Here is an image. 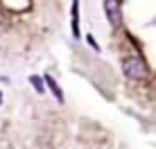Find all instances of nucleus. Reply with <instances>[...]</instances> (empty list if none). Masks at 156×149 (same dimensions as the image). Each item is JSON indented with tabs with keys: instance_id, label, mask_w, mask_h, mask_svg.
I'll list each match as a JSON object with an SVG mask.
<instances>
[{
	"instance_id": "obj_1",
	"label": "nucleus",
	"mask_w": 156,
	"mask_h": 149,
	"mask_svg": "<svg viewBox=\"0 0 156 149\" xmlns=\"http://www.w3.org/2000/svg\"><path fill=\"white\" fill-rule=\"evenodd\" d=\"M122 72L127 74L129 79H145L149 74V66L145 63L140 57H127L125 61H122Z\"/></svg>"
},
{
	"instance_id": "obj_2",
	"label": "nucleus",
	"mask_w": 156,
	"mask_h": 149,
	"mask_svg": "<svg viewBox=\"0 0 156 149\" xmlns=\"http://www.w3.org/2000/svg\"><path fill=\"white\" fill-rule=\"evenodd\" d=\"M104 9H106V18H109V23L118 27V25L122 23V12H120V5H118V0H104Z\"/></svg>"
},
{
	"instance_id": "obj_3",
	"label": "nucleus",
	"mask_w": 156,
	"mask_h": 149,
	"mask_svg": "<svg viewBox=\"0 0 156 149\" xmlns=\"http://www.w3.org/2000/svg\"><path fill=\"white\" fill-rule=\"evenodd\" d=\"M45 84L52 88V93H55V97L59 99V102H63V93H61V88H59V84L55 81V79H52V77H45Z\"/></svg>"
},
{
	"instance_id": "obj_4",
	"label": "nucleus",
	"mask_w": 156,
	"mask_h": 149,
	"mask_svg": "<svg viewBox=\"0 0 156 149\" xmlns=\"http://www.w3.org/2000/svg\"><path fill=\"white\" fill-rule=\"evenodd\" d=\"M30 81H32V86H34L36 90H39V93H43V90H45V88H43V79H41V77L32 74V77H30Z\"/></svg>"
},
{
	"instance_id": "obj_5",
	"label": "nucleus",
	"mask_w": 156,
	"mask_h": 149,
	"mask_svg": "<svg viewBox=\"0 0 156 149\" xmlns=\"http://www.w3.org/2000/svg\"><path fill=\"white\" fill-rule=\"evenodd\" d=\"M0 102H2V97H0Z\"/></svg>"
}]
</instances>
